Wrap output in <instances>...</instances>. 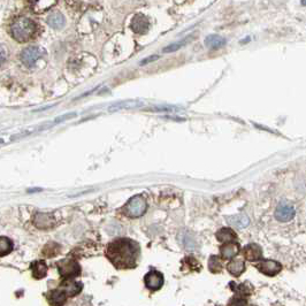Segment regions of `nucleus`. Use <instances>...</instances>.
I'll list each match as a JSON object with an SVG mask.
<instances>
[{
  "instance_id": "f257e3e1",
  "label": "nucleus",
  "mask_w": 306,
  "mask_h": 306,
  "mask_svg": "<svg viewBox=\"0 0 306 306\" xmlns=\"http://www.w3.org/2000/svg\"><path fill=\"white\" fill-rule=\"evenodd\" d=\"M140 246L134 241L120 239L107 246L106 257L116 268H131L137 262Z\"/></svg>"
},
{
  "instance_id": "f03ea898",
  "label": "nucleus",
  "mask_w": 306,
  "mask_h": 306,
  "mask_svg": "<svg viewBox=\"0 0 306 306\" xmlns=\"http://www.w3.org/2000/svg\"><path fill=\"white\" fill-rule=\"evenodd\" d=\"M9 32L16 42L26 43L32 39L37 33V24L32 18L20 16L15 18L11 24Z\"/></svg>"
},
{
  "instance_id": "7ed1b4c3",
  "label": "nucleus",
  "mask_w": 306,
  "mask_h": 306,
  "mask_svg": "<svg viewBox=\"0 0 306 306\" xmlns=\"http://www.w3.org/2000/svg\"><path fill=\"white\" fill-rule=\"evenodd\" d=\"M147 209V204L146 199L143 196L138 194V196L132 197L129 199V202L125 205V214L129 218H140L146 212Z\"/></svg>"
},
{
  "instance_id": "20e7f679",
  "label": "nucleus",
  "mask_w": 306,
  "mask_h": 306,
  "mask_svg": "<svg viewBox=\"0 0 306 306\" xmlns=\"http://www.w3.org/2000/svg\"><path fill=\"white\" fill-rule=\"evenodd\" d=\"M44 54L45 51L43 50L42 48H39V46H29V48H24L22 51L20 58L24 66L28 68H32L35 66L39 59L44 57Z\"/></svg>"
},
{
  "instance_id": "39448f33",
  "label": "nucleus",
  "mask_w": 306,
  "mask_h": 306,
  "mask_svg": "<svg viewBox=\"0 0 306 306\" xmlns=\"http://www.w3.org/2000/svg\"><path fill=\"white\" fill-rule=\"evenodd\" d=\"M58 270L64 279H73V277L80 275L81 267H80L79 262H76L75 260L64 259V260H61L58 264Z\"/></svg>"
},
{
  "instance_id": "423d86ee",
  "label": "nucleus",
  "mask_w": 306,
  "mask_h": 306,
  "mask_svg": "<svg viewBox=\"0 0 306 306\" xmlns=\"http://www.w3.org/2000/svg\"><path fill=\"white\" fill-rule=\"evenodd\" d=\"M256 267L258 268L261 273L268 275V276H275V275L279 274L281 270H282V266H281L280 262L275 260H270V259H265V260L259 261L258 264L256 265Z\"/></svg>"
},
{
  "instance_id": "0eeeda50",
  "label": "nucleus",
  "mask_w": 306,
  "mask_h": 306,
  "mask_svg": "<svg viewBox=\"0 0 306 306\" xmlns=\"http://www.w3.org/2000/svg\"><path fill=\"white\" fill-rule=\"evenodd\" d=\"M144 282L147 289L156 291V290H159L162 287L163 276L161 273H159V272L157 271L149 272V273L145 275Z\"/></svg>"
},
{
  "instance_id": "6e6552de",
  "label": "nucleus",
  "mask_w": 306,
  "mask_h": 306,
  "mask_svg": "<svg viewBox=\"0 0 306 306\" xmlns=\"http://www.w3.org/2000/svg\"><path fill=\"white\" fill-rule=\"evenodd\" d=\"M295 214H296L295 207L289 205V204H287V203L279 204L276 211H275V218H276V220H279L281 222L290 221L293 216H295Z\"/></svg>"
},
{
  "instance_id": "1a4fd4ad",
  "label": "nucleus",
  "mask_w": 306,
  "mask_h": 306,
  "mask_svg": "<svg viewBox=\"0 0 306 306\" xmlns=\"http://www.w3.org/2000/svg\"><path fill=\"white\" fill-rule=\"evenodd\" d=\"M131 30L136 33H145L149 32L150 28V22L147 20V17L143 14H136L134 17H132L131 23H130Z\"/></svg>"
},
{
  "instance_id": "9d476101",
  "label": "nucleus",
  "mask_w": 306,
  "mask_h": 306,
  "mask_svg": "<svg viewBox=\"0 0 306 306\" xmlns=\"http://www.w3.org/2000/svg\"><path fill=\"white\" fill-rule=\"evenodd\" d=\"M82 283L77 282V281L66 279V281L61 284L59 290H60L66 297H73V296H76L77 293H80V291L82 290Z\"/></svg>"
},
{
  "instance_id": "9b49d317",
  "label": "nucleus",
  "mask_w": 306,
  "mask_h": 306,
  "mask_svg": "<svg viewBox=\"0 0 306 306\" xmlns=\"http://www.w3.org/2000/svg\"><path fill=\"white\" fill-rule=\"evenodd\" d=\"M33 224L39 229H50L55 225V220L52 214L48 213H37L33 218Z\"/></svg>"
},
{
  "instance_id": "f8f14e48",
  "label": "nucleus",
  "mask_w": 306,
  "mask_h": 306,
  "mask_svg": "<svg viewBox=\"0 0 306 306\" xmlns=\"http://www.w3.org/2000/svg\"><path fill=\"white\" fill-rule=\"evenodd\" d=\"M243 256L246 260L250 261L260 260L262 257V249L258 244H249L243 249Z\"/></svg>"
},
{
  "instance_id": "ddd939ff",
  "label": "nucleus",
  "mask_w": 306,
  "mask_h": 306,
  "mask_svg": "<svg viewBox=\"0 0 306 306\" xmlns=\"http://www.w3.org/2000/svg\"><path fill=\"white\" fill-rule=\"evenodd\" d=\"M28 1H29L30 7H32L33 12H36V13H43V12L53 7L57 0H28Z\"/></svg>"
},
{
  "instance_id": "4468645a",
  "label": "nucleus",
  "mask_w": 306,
  "mask_h": 306,
  "mask_svg": "<svg viewBox=\"0 0 306 306\" xmlns=\"http://www.w3.org/2000/svg\"><path fill=\"white\" fill-rule=\"evenodd\" d=\"M220 252H221L222 258L233 259L235 256L239 255L240 245L237 243H234V242L225 243V245H222L220 248Z\"/></svg>"
},
{
  "instance_id": "2eb2a0df",
  "label": "nucleus",
  "mask_w": 306,
  "mask_h": 306,
  "mask_svg": "<svg viewBox=\"0 0 306 306\" xmlns=\"http://www.w3.org/2000/svg\"><path fill=\"white\" fill-rule=\"evenodd\" d=\"M46 22L48 23V26L53 28V29H61V28L64 27L66 20H64V16L60 12H52L48 16V18H46Z\"/></svg>"
},
{
  "instance_id": "dca6fc26",
  "label": "nucleus",
  "mask_w": 306,
  "mask_h": 306,
  "mask_svg": "<svg viewBox=\"0 0 306 306\" xmlns=\"http://www.w3.org/2000/svg\"><path fill=\"white\" fill-rule=\"evenodd\" d=\"M228 224L233 227L237 228V229H243V228L248 227L250 224L249 218L245 214H237L233 216H228L227 218Z\"/></svg>"
},
{
  "instance_id": "f3484780",
  "label": "nucleus",
  "mask_w": 306,
  "mask_h": 306,
  "mask_svg": "<svg viewBox=\"0 0 306 306\" xmlns=\"http://www.w3.org/2000/svg\"><path fill=\"white\" fill-rule=\"evenodd\" d=\"M227 270L234 276H240L245 270V264L243 259H234L227 265Z\"/></svg>"
},
{
  "instance_id": "a211bd4d",
  "label": "nucleus",
  "mask_w": 306,
  "mask_h": 306,
  "mask_svg": "<svg viewBox=\"0 0 306 306\" xmlns=\"http://www.w3.org/2000/svg\"><path fill=\"white\" fill-rule=\"evenodd\" d=\"M216 239H218L219 242L229 243L236 240V234L230 228H222L216 233Z\"/></svg>"
},
{
  "instance_id": "6ab92c4d",
  "label": "nucleus",
  "mask_w": 306,
  "mask_h": 306,
  "mask_svg": "<svg viewBox=\"0 0 306 306\" xmlns=\"http://www.w3.org/2000/svg\"><path fill=\"white\" fill-rule=\"evenodd\" d=\"M30 267H32L33 277H36V279H43L48 274V265L44 261L32 262Z\"/></svg>"
},
{
  "instance_id": "aec40b11",
  "label": "nucleus",
  "mask_w": 306,
  "mask_h": 306,
  "mask_svg": "<svg viewBox=\"0 0 306 306\" xmlns=\"http://www.w3.org/2000/svg\"><path fill=\"white\" fill-rule=\"evenodd\" d=\"M205 45L209 48H220L225 45V39L219 35H209L206 37Z\"/></svg>"
},
{
  "instance_id": "412c9836",
  "label": "nucleus",
  "mask_w": 306,
  "mask_h": 306,
  "mask_svg": "<svg viewBox=\"0 0 306 306\" xmlns=\"http://www.w3.org/2000/svg\"><path fill=\"white\" fill-rule=\"evenodd\" d=\"M13 250V242L11 239L5 236H0V257H4L11 253Z\"/></svg>"
},
{
  "instance_id": "4be33fe9",
  "label": "nucleus",
  "mask_w": 306,
  "mask_h": 306,
  "mask_svg": "<svg viewBox=\"0 0 306 306\" xmlns=\"http://www.w3.org/2000/svg\"><path fill=\"white\" fill-rule=\"evenodd\" d=\"M48 299H50V302L52 303V304L61 305V304H64V302H66L67 297L64 295L63 292L60 291V290L57 289V290H53V291L50 292V295H48Z\"/></svg>"
},
{
  "instance_id": "5701e85b",
  "label": "nucleus",
  "mask_w": 306,
  "mask_h": 306,
  "mask_svg": "<svg viewBox=\"0 0 306 306\" xmlns=\"http://www.w3.org/2000/svg\"><path fill=\"white\" fill-rule=\"evenodd\" d=\"M180 237H181L182 245H183L185 249L193 250L196 248V242H194V240L193 239V236H191L190 234H181Z\"/></svg>"
},
{
  "instance_id": "b1692460",
  "label": "nucleus",
  "mask_w": 306,
  "mask_h": 306,
  "mask_svg": "<svg viewBox=\"0 0 306 306\" xmlns=\"http://www.w3.org/2000/svg\"><path fill=\"white\" fill-rule=\"evenodd\" d=\"M209 271H211L212 273H219V272L222 270V264H221L220 259H219L218 257L212 256L211 258H209Z\"/></svg>"
},
{
  "instance_id": "393cba45",
  "label": "nucleus",
  "mask_w": 306,
  "mask_h": 306,
  "mask_svg": "<svg viewBox=\"0 0 306 306\" xmlns=\"http://www.w3.org/2000/svg\"><path fill=\"white\" fill-rule=\"evenodd\" d=\"M140 105H143V103H140V101H126V103L115 105V106L111 107L110 111H117V110H122V108H132V107L140 106Z\"/></svg>"
},
{
  "instance_id": "a878e982",
  "label": "nucleus",
  "mask_w": 306,
  "mask_h": 306,
  "mask_svg": "<svg viewBox=\"0 0 306 306\" xmlns=\"http://www.w3.org/2000/svg\"><path fill=\"white\" fill-rule=\"evenodd\" d=\"M234 290H236V291L242 296H249V295H251L253 289L250 284L243 283V284H240V286H235Z\"/></svg>"
},
{
  "instance_id": "bb28decb",
  "label": "nucleus",
  "mask_w": 306,
  "mask_h": 306,
  "mask_svg": "<svg viewBox=\"0 0 306 306\" xmlns=\"http://www.w3.org/2000/svg\"><path fill=\"white\" fill-rule=\"evenodd\" d=\"M187 42H188V39H184V41H182V42L175 43V44L167 46L166 48H163V52H165V53H168V52H174L176 50H178V48H181L183 45L187 44Z\"/></svg>"
},
{
  "instance_id": "cd10ccee",
  "label": "nucleus",
  "mask_w": 306,
  "mask_h": 306,
  "mask_svg": "<svg viewBox=\"0 0 306 306\" xmlns=\"http://www.w3.org/2000/svg\"><path fill=\"white\" fill-rule=\"evenodd\" d=\"M7 60V50L4 45H0V67L4 66Z\"/></svg>"
},
{
  "instance_id": "c85d7f7f",
  "label": "nucleus",
  "mask_w": 306,
  "mask_h": 306,
  "mask_svg": "<svg viewBox=\"0 0 306 306\" xmlns=\"http://www.w3.org/2000/svg\"><path fill=\"white\" fill-rule=\"evenodd\" d=\"M158 59V55H154V57H151V58H147V59H145L144 61H142L141 63V64H149V63H151V61H154V60H157Z\"/></svg>"
}]
</instances>
